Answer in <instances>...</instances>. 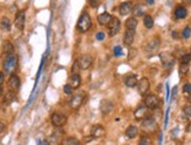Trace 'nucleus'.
Here are the masks:
<instances>
[{
	"instance_id": "obj_1",
	"label": "nucleus",
	"mask_w": 191,
	"mask_h": 145,
	"mask_svg": "<svg viewBox=\"0 0 191 145\" xmlns=\"http://www.w3.org/2000/svg\"><path fill=\"white\" fill-rule=\"evenodd\" d=\"M4 72L5 74H9V75H13V71L16 69L18 67V57L15 54H11V55H7V57L5 58L4 61Z\"/></svg>"
},
{
	"instance_id": "obj_2",
	"label": "nucleus",
	"mask_w": 191,
	"mask_h": 145,
	"mask_svg": "<svg viewBox=\"0 0 191 145\" xmlns=\"http://www.w3.org/2000/svg\"><path fill=\"white\" fill-rule=\"evenodd\" d=\"M77 29H79V32H81V33H86L87 30H89L90 29V27H91V19H90V16L88 15V13H82V15L80 16V19H79V21H77Z\"/></svg>"
},
{
	"instance_id": "obj_3",
	"label": "nucleus",
	"mask_w": 191,
	"mask_h": 145,
	"mask_svg": "<svg viewBox=\"0 0 191 145\" xmlns=\"http://www.w3.org/2000/svg\"><path fill=\"white\" fill-rule=\"evenodd\" d=\"M141 127H142V130H143L144 132H146V133H154V132L157 131V127H158V126H157L156 120H155L152 117H146V118H144V119L142 120Z\"/></svg>"
},
{
	"instance_id": "obj_4",
	"label": "nucleus",
	"mask_w": 191,
	"mask_h": 145,
	"mask_svg": "<svg viewBox=\"0 0 191 145\" xmlns=\"http://www.w3.org/2000/svg\"><path fill=\"white\" fill-rule=\"evenodd\" d=\"M84 98H86V94L83 91H80L77 94H74L69 101V105L71 109H79L83 102H84Z\"/></svg>"
},
{
	"instance_id": "obj_5",
	"label": "nucleus",
	"mask_w": 191,
	"mask_h": 145,
	"mask_svg": "<svg viewBox=\"0 0 191 145\" xmlns=\"http://www.w3.org/2000/svg\"><path fill=\"white\" fill-rule=\"evenodd\" d=\"M50 122L54 126L56 127H60V126H63L67 122V116L61 113V112H54L50 117Z\"/></svg>"
},
{
	"instance_id": "obj_6",
	"label": "nucleus",
	"mask_w": 191,
	"mask_h": 145,
	"mask_svg": "<svg viewBox=\"0 0 191 145\" xmlns=\"http://www.w3.org/2000/svg\"><path fill=\"white\" fill-rule=\"evenodd\" d=\"M159 57H161V61H162L164 69H170L175 64V57L170 53H162L159 55Z\"/></svg>"
},
{
	"instance_id": "obj_7",
	"label": "nucleus",
	"mask_w": 191,
	"mask_h": 145,
	"mask_svg": "<svg viewBox=\"0 0 191 145\" xmlns=\"http://www.w3.org/2000/svg\"><path fill=\"white\" fill-rule=\"evenodd\" d=\"M159 46H161V40L158 37H156V36H154L150 40H148V42L145 44V50L148 53H155V51L158 50Z\"/></svg>"
},
{
	"instance_id": "obj_8",
	"label": "nucleus",
	"mask_w": 191,
	"mask_h": 145,
	"mask_svg": "<svg viewBox=\"0 0 191 145\" xmlns=\"http://www.w3.org/2000/svg\"><path fill=\"white\" fill-rule=\"evenodd\" d=\"M120 28H121V21L118 20V18H112L111 21L109 22V36L112 37L115 36L118 32H120Z\"/></svg>"
},
{
	"instance_id": "obj_9",
	"label": "nucleus",
	"mask_w": 191,
	"mask_h": 145,
	"mask_svg": "<svg viewBox=\"0 0 191 145\" xmlns=\"http://www.w3.org/2000/svg\"><path fill=\"white\" fill-rule=\"evenodd\" d=\"M144 105L146 108H149V109H156L159 105V98L156 95L150 94V95L145 96V98H144Z\"/></svg>"
},
{
	"instance_id": "obj_10",
	"label": "nucleus",
	"mask_w": 191,
	"mask_h": 145,
	"mask_svg": "<svg viewBox=\"0 0 191 145\" xmlns=\"http://www.w3.org/2000/svg\"><path fill=\"white\" fill-rule=\"evenodd\" d=\"M93 61H94V58H93V56H91L90 54H84V55H82V56L80 57V60H79L80 68L83 69V70H87V69L93 64Z\"/></svg>"
},
{
	"instance_id": "obj_11",
	"label": "nucleus",
	"mask_w": 191,
	"mask_h": 145,
	"mask_svg": "<svg viewBox=\"0 0 191 145\" xmlns=\"http://www.w3.org/2000/svg\"><path fill=\"white\" fill-rule=\"evenodd\" d=\"M149 89H150V82H149V80L146 77L141 78L138 81V83H137V90H138V92L142 96H144V95H146V92L149 91Z\"/></svg>"
},
{
	"instance_id": "obj_12",
	"label": "nucleus",
	"mask_w": 191,
	"mask_h": 145,
	"mask_svg": "<svg viewBox=\"0 0 191 145\" xmlns=\"http://www.w3.org/2000/svg\"><path fill=\"white\" fill-rule=\"evenodd\" d=\"M114 110V103L110 99H102L100 103V111L103 115H109Z\"/></svg>"
},
{
	"instance_id": "obj_13",
	"label": "nucleus",
	"mask_w": 191,
	"mask_h": 145,
	"mask_svg": "<svg viewBox=\"0 0 191 145\" xmlns=\"http://www.w3.org/2000/svg\"><path fill=\"white\" fill-rule=\"evenodd\" d=\"M7 85H8V89L12 90V91H16L19 88H20V77L15 74L11 75L9 78H8V82H7Z\"/></svg>"
},
{
	"instance_id": "obj_14",
	"label": "nucleus",
	"mask_w": 191,
	"mask_h": 145,
	"mask_svg": "<svg viewBox=\"0 0 191 145\" xmlns=\"http://www.w3.org/2000/svg\"><path fill=\"white\" fill-rule=\"evenodd\" d=\"M148 111H149V108H146L144 104L139 105V106L135 110V112H134V117H135V119L141 120V119L146 118V117H148Z\"/></svg>"
},
{
	"instance_id": "obj_15",
	"label": "nucleus",
	"mask_w": 191,
	"mask_h": 145,
	"mask_svg": "<svg viewBox=\"0 0 191 145\" xmlns=\"http://www.w3.org/2000/svg\"><path fill=\"white\" fill-rule=\"evenodd\" d=\"M25 11H19L15 15V19H14V25L15 27L19 29V30H22L23 27H25Z\"/></svg>"
},
{
	"instance_id": "obj_16",
	"label": "nucleus",
	"mask_w": 191,
	"mask_h": 145,
	"mask_svg": "<svg viewBox=\"0 0 191 145\" xmlns=\"http://www.w3.org/2000/svg\"><path fill=\"white\" fill-rule=\"evenodd\" d=\"M91 136L94 138H102L105 136V130L102 125H94L91 129Z\"/></svg>"
},
{
	"instance_id": "obj_17",
	"label": "nucleus",
	"mask_w": 191,
	"mask_h": 145,
	"mask_svg": "<svg viewBox=\"0 0 191 145\" xmlns=\"http://www.w3.org/2000/svg\"><path fill=\"white\" fill-rule=\"evenodd\" d=\"M132 4L129 2V1H125V2H122L120 5V14L121 15H128L129 13L132 12Z\"/></svg>"
},
{
	"instance_id": "obj_18",
	"label": "nucleus",
	"mask_w": 191,
	"mask_h": 145,
	"mask_svg": "<svg viewBox=\"0 0 191 145\" xmlns=\"http://www.w3.org/2000/svg\"><path fill=\"white\" fill-rule=\"evenodd\" d=\"M111 19H112V16H111V14L108 13V12H103L102 14H100V15L97 16V21H98V23H100L101 26L108 25V23L111 21Z\"/></svg>"
},
{
	"instance_id": "obj_19",
	"label": "nucleus",
	"mask_w": 191,
	"mask_h": 145,
	"mask_svg": "<svg viewBox=\"0 0 191 145\" xmlns=\"http://www.w3.org/2000/svg\"><path fill=\"white\" fill-rule=\"evenodd\" d=\"M134 39H135V30H129L127 29L125 33H124V36H123V41L127 46H131V43L134 42Z\"/></svg>"
},
{
	"instance_id": "obj_20",
	"label": "nucleus",
	"mask_w": 191,
	"mask_h": 145,
	"mask_svg": "<svg viewBox=\"0 0 191 145\" xmlns=\"http://www.w3.org/2000/svg\"><path fill=\"white\" fill-rule=\"evenodd\" d=\"M1 49H2V53L6 54V55H11V54H13V51H14V47H13V44L11 43V41H8V40H5V41L2 42Z\"/></svg>"
},
{
	"instance_id": "obj_21",
	"label": "nucleus",
	"mask_w": 191,
	"mask_h": 145,
	"mask_svg": "<svg viewBox=\"0 0 191 145\" xmlns=\"http://www.w3.org/2000/svg\"><path fill=\"white\" fill-rule=\"evenodd\" d=\"M69 84L73 89H77L81 84V77L79 74H71L70 78H69Z\"/></svg>"
},
{
	"instance_id": "obj_22",
	"label": "nucleus",
	"mask_w": 191,
	"mask_h": 145,
	"mask_svg": "<svg viewBox=\"0 0 191 145\" xmlns=\"http://www.w3.org/2000/svg\"><path fill=\"white\" fill-rule=\"evenodd\" d=\"M186 15H187V9L184 6L179 5V6L176 7V9H175V16L177 19H184V18H186Z\"/></svg>"
},
{
	"instance_id": "obj_23",
	"label": "nucleus",
	"mask_w": 191,
	"mask_h": 145,
	"mask_svg": "<svg viewBox=\"0 0 191 145\" xmlns=\"http://www.w3.org/2000/svg\"><path fill=\"white\" fill-rule=\"evenodd\" d=\"M132 14L135 16H142L145 15V6H143L142 4H137L132 7Z\"/></svg>"
},
{
	"instance_id": "obj_24",
	"label": "nucleus",
	"mask_w": 191,
	"mask_h": 145,
	"mask_svg": "<svg viewBox=\"0 0 191 145\" xmlns=\"http://www.w3.org/2000/svg\"><path fill=\"white\" fill-rule=\"evenodd\" d=\"M137 77L135 75H128L125 78H124V84L129 88H134L137 85Z\"/></svg>"
},
{
	"instance_id": "obj_25",
	"label": "nucleus",
	"mask_w": 191,
	"mask_h": 145,
	"mask_svg": "<svg viewBox=\"0 0 191 145\" xmlns=\"http://www.w3.org/2000/svg\"><path fill=\"white\" fill-rule=\"evenodd\" d=\"M137 134H138V127L135 126V125H130V126L125 130V136H127L128 138H130V139L135 138Z\"/></svg>"
},
{
	"instance_id": "obj_26",
	"label": "nucleus",
	"mask_w": 191,
	"mask_h": 145,
	"mask_svg": "<svg viewBox=\"0 0 191 145\" xmlns=\"http://www.w3.org/2000/svg\"><path fill=\"white\" fill-rule=\"evenodd\" d=\"M137 25H138V22H137L136 18H128L125 21V28L129 30H135L137 28Z\"/></svg>"
},
{
	"instance_id": "obj_27",
	"label": "nucleus",
	"mask_w": 191,
	"mask_h": 145,
	"mask_svg": "<svg viewBox=\"0 0 191 145\" xmlns=\"http://www.w3.org/2000/svg\"><path fill=\"white\" fill-rule=\"evenodd\" d=\"M0 28H1L4 32H7V30L11 29V21H9L8 18L5 16V18L1 19V21H0Z\"/></svg>"
},
{
	"instance_id": "obj_28",
	"label": "nucleus",
	"mask_w": 191,
	"mask_h": 145,
	"mask_svg": "<svg viewBox=\"0 0 191 145\" xmlns=\"http://www.w3.org/2000/svg\"><path fill=\"white\" fill-rule=\"evenodd\" d=\"M61 145H81V143L76 139V138H73V137H67L62 140Z\"/></svg>"
},
{
	"instance_id": "obj_29",
	"label": "nucleus",
	"mask_w": 191,
	"mask_h": 145,
	"mask_svg": "<svg viewBox=\"0 0 191 145\" xmlns=\"http://www.w3.org/2000/svg\"><path fill=\"white\" fill-rule=\"evenodd\" d=\"M15 99V91L8 90L5 95V104H9L11 102H13Z\"/></svg>"
},
{
	"instance_id": "obj_30",
	"label": "nucleus",
	"mask_w": 191,
	"mask_h": 145,
	"mask_svg": "<svg viewBox=\"0 0 191 145\" xmlns=\"http://www.w3.org/2000/svg\"><path fill=\"white\" fill-rule=\"evenodd\" d=\"M143 23H144V26L146 27V28H152V26H154V19L150 16V15H144V18H143Z\"/></svg>"
},
{
	"instance_id": "obj_31",
	"label": "nucleus",
	"mask_w": 191,
	"mask_h": 145,
	"mask_svg": "<svg viewBox=\"0 0 191 145\" xmlns=\"http://www.w3.org/2000/svg\"><path fill=\"white\" fill-rule=\"evenodd\" d=\"M191 61V54H184L180 58V64H189Z\"/></svg>"
},
{
	"instance_id": "obj_32",
	"label": "nucleus",
	"mask_w": 191,
	"mask_h": 145,
	"mask_svg": "<svg viewBox=\"0 0 191 145\" xmlns=\"http://www.w3.org/2000/svg\"><path fill=\"white\" fill-rule=\"evenodd\" d=\"M182 36H183L184 39H189V37L191 36V28H190V27H185V28L183 29V32H182Z\"/></svg>"
},
{
	"instance_id": "obj_33",
	"label": "nucleus",
	"mask_w": 191,
	"mask_h": 145,
	"mask_svg": "<svg viewBox=\"0 0 191 145\" xmlns=\"http://www.w3.org/2000/svg\"><path fill=\"white\" fill-rule=\"evenodd\" d=\"M138 145H151V140H150V138H149V137L144 136V137H142V138H141V140H139Z\"/></svg>"
},
{
	"instance_id": "obj_34",
	"label": "nucleus",
	"mask_w": 191,
	"mask_h": 145,
	"mask_svg": "<svg viewBox=\"0 0 191 145\" xmlns=\"http://www.w3.org/2000/svg\"><path fill=\"white\" fill-rule=\"evenodd\" d=\"M88 4H89V6H90V7L96 8V7H98V6H100L101 0H88Z\"/></svg>"
},
{
	"instance_id": "obj_35",
	"label": "nucleus",
	"mask_w": 191,
	"mask_h": 145,
	"mask_svg": "<svg viewBox=\"0 0 191 145\" xmlns=\"http://www.w3.org/2000/svg\"><path fill=\"white\" fill-rule=\"evenodd\" d=\"M80 69H81V68H80L79 60H77V61H75L74 64H73V69H71V71H73V74H79V70H80Z\"/></svg>"
},
{
	"instance_id": "obj_36",
	"label": "nucleus",
	"mask_w": 191,
	"mask_h": 145,
	"mask_svg": "<svg viewBox=\"0 0 191 145\" xmlns=\"http://www.w3.org/2000/svg\"><path fill=\"white\" fill-rule=\"evenodd\" d=\"M114 55L115 56H121L122 55V47L121 46H115L114 47Z\"/></svg>"
},
{
	"instance_id": "obj_37",
	"label": "nucleus",
	"mask_w": 191,
	"mask_h": 145,
	"mask_svg": "<svg viewBox=\"0 0 191 145\" xmlns=\"http://www.w3.org/2000/svg\"><path fill=\"white\" fill-rule=\"evenodd\" d=\"M63 91H64V94H67V95H70L71 92H73V88L70 87V84L68 83V84H66L64 87H63Z\"/></svg>"
},
{
	"instance_id": "obj_38",
	"label": "nucleus",
	"mask_w": 191,
	"mask_h": 145,
	"mask_svg": "<svg viewBox=\"0 0 191 145\" xmlns=\"http://www.w3.org/2000/svg\"><path fill=\"white\" fill-rule=\"evenodd\" d=\"M183 91L185 94H190L191 92V83H185L183 85Z\"/></svg>"
},
{
	"instance_id": "obj_39",
	"label": "nucleus",
	"mask_w": 191,
	"mask_h": 145,
	"mask_svg": "<svg viewBox=\"0 0 191 145\" xmlns=\"http://www.w3.org/2000/svg\"><path fill=\"white\" fill-rule=\"evenodd\" d=\"M183 111L185 112V115H186V116L191 117V104H190V105H186V106H184Z\"/></svg>"
},
{
	"instance_id": "obj_40",
	"label": "nucleus",
	"mask_w": 191,
	"mask_h": 145,
	"mask_svg": "<svg viewBox=\"0 0 191 145\" xmlns=\"http://www.w3.org/2000/svg\"><path fill=\"white\" fill-rule=\"evenodd\" d=\"M96 39H97L98 41H102V40L104 39V33H103V32H98V33H96Z\"/></svg>"
},
{
	"instance_id": "obj_41",
	"label": "nucleus",
	"mask_w": 191,
	"mask_h": 145,
	"mask_svg": "<svg viewBox=\"0 0 191 145\" xmlns=\"http://www.w3.org/2000/svg\"><path fill=\"white\" fill-rule=\"evenodd\" d=\"M187 70H189V68H187V64H180V71L182 72H187Z\"/></svg>"
},
{
	"instance_id": "obj_42",
	"label": "nucleus",
	"mask_w": 191,
	"mask_h": 145,
	"mask_svg": "<svg viewBox=\"0 0 191 145\" xmlns=\"http://www.w3.org/2000/svg\"><path fill=\"white\" fill-rule=\"evenodd\" d=\"M165 88H166V101H169V97H170V88H169V84L168 83L165 84Z\"/></svg>"
},
{
	"instance_id": "obj_43",
	"label": "nucleus",
	"mask_w": 191,
	"mask_h": 145,
	"mask_svg": "<svg viewBox=\"0 0 191 145\" xmlns=\"http://www.w3.org/2000/svg\"><path fill=\"white\" fill-rule=\"evenodd\" d=\"M4 78H5V72H4V71H0V85H2Z\"/></svg>"
},
{
	"instance_id": "obj_44",
	"label": "nucleus",
	"mask_w": 191,
	"mask_h": 145,
	"mask_svg": "<svg viewBox=\"0 0 191 145\" xmlns=\"http://www.w3.org/2000/svg\"><path fill=\"white\" fill-rule=\"evenodd\" d=\"M168 117H169V109L166 110V113H165V119H164V125L165 126L168 125Z\"/></svg>"
},
{
	"instance_id": "obj_45",
	"label": "nucleus",
	"mask_w": 191,
	"mask_h": 145,
	"mask_svg": "<svg viewBox=\"0 0 191 145\" xmlns=\"http://www.w3.org/2000/svg\"><path fill=\"white\" fill-rule=\"evenodd\" d=\"M5 127H6V125H5L2 122H0V133H2V132H4Z\"/></svg>"
},
{
	"instance_id": "obj_46",
	"label": "nucleus",
	"mask_w": 191,
	"mask_h": 145,
	"mask_svg": "<svg viewBox=\"0 0 191 145\" xmlns=\"http://www.w3.org/2000/svg\"><path fill=\"white\" fill-rule=\"evenodd\" d=\"M176 94H177V87L172 89V97H176Z\"/></svg>"
},
{
	"instance_id": "obj_47",
	"label": "nucleus",
	"mask_w": 191,
	"mask_h": 145,
	"mask_svg": "<svg viewBox=\"0 0 191 145\" xmlns=\"http://www.w3.org/2000/svg\"><path fill=\"white\" fill-rule=\"evenodd\" d=\"M172 37L173 39H177L178 37V33L177 32H172Z\"/></svg>"
},
{
	"instance_id": "obj_48",
	"label": "nucleus",
	"mask_w": 191,
	"mask_h": 145,
	"mask_svg": "<svg viewBox=\"0 0 191 145\" xmlns=\"http://www.w3.org/2000/svg\"><path fill=\"white\" fill-rule=\"evenodd\" d=\"M158 144L162 145V133H159V138H158Z\"/></svg>"
},
{
	"instance_id": "obj_49",
	"label": "nucleus",
	"mask_w": 191,
	"mask_h": 145,
	"mask_svg": "<svg viewBox=\"0 0 191 145\" xmlns=\"http://www.w3.org/2000/svg\"><path fill=\"white\" fill-rule=\"evenodd\" d=\"M146 4H149V5H152V4H154V0H146Z\"/></svg>"
},
{
	"instance_id": "obj_50",
	"label": "nucleus",
	"mask_w": 191,
	"mask_h": 145,
	"mask_svg": "<svg viewBox=\"0 0 191 145\" xmlns=\"http://www.w3.org/2000/svg\"><path fill=\"white\" fill-rule=\"evenodd\" d=\"M184 4H191V0H182Z\"/></svg>"
},
{
	"instance_id": "obj_51",
	"label": "nucleus",
	"mask_w": 191,
	"mask_h": 145,
	"mask_svg": "<svg viewBox=\"0 0 191 145\" xmlns=\"http://www.w3.org/2000/svg\"><path fill=\"white\" fill-rule=\"evenodd\" d=\"M42 145H50V144H49V143H48V141H47V140H45V141H43V143H42Z\"/></svg>"
},
{
	"instance_id": "obj_52",
	"label": "nucleus",
	"mask_w": 191,
	"mask_h": 145,
	"mask_svg": "<svg viewBox=\"0 0 191 145\" xmlns=\"http://www.w3.org/2000/svg\"><path fill=\"white\" fill-rule=\"evenodd\" d=\"M2 92H4V91H2V85H0V96L2 95Z\"/></svg>"
}]
</instances>
